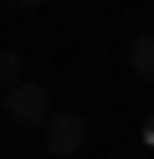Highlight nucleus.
I'll return each mask as SVG.
<instances>
[{
    "label": "nucleus",
    "instance_id": "f257e3e1",
    "mask_svg": "<svg viewBox=\"0 0 154 159\" xmlns=\"http://www.w3.org/2000/svg\"><path fill=\"white\" fill-rule=\"evenodd\" d=\"M5 113L16 118V123H31V128H36V123L51 118V98H46L41 82H16V87L5 93Z\"/></svg>",
    "mask_w": 154,
    "mask_h": 159
},
{
    "label": "nucleus",
    "instance_id": "39448f33",
    "mask_svg": "<svg viewBox=\"0 0 154 159\" xmlns=\"http://www.w3.org/2000/svg\"><path fill=\"white\" fill-rule=\"evenodd\" d=\"M16 11H41V0H10Z\"/></svg>",
    "mask_w": 154,
    "mask_h": 159
},
{
    "label": "nucleus",
    "instance_id": "7ed1b4c3",
    "mask_svg": "<svg viewBox=\"0 0 154 159\" xmlns=\"http://www.w3.org/2000/svg\"><path fill=\"white\" fill-rule=\"evenodd\" d=\"M128 67L144 77V82H154V36H133V46H128Z\"/></svg>",
    "mask_w": 154,
    "mask_h": 159
},
{
    "label": "nucleus",
    "instance_id": "f03ea898",
    "mask_svg": "<svg viewBox=\"0 0 154 159\" xmlns=\"http://www.w3.org/2000/svg\"><path fill=\"white\" fill-rule=\"evenodd\" d=\"M41 128H46V149H51L57 159L77 154V149H82V139H87V123H82L77 113H51Z\"/></svg>",
    "mask_w": 154,
    "mask_h": 159
},
{
    "label": "nucleus",
    "instance_id": "423d86ee",
    "mask_svg": "<svg viewBox=\"0 0 154 159\" xmlns=\"http://www.w3.org/2000/svg\"><path fill=\"white\" fill-rule=\"evenodd\" d=\"M144 139H149V144H154V118H149V128H144Z\"/></svg>",
    "mask_w": 154,
    "mask_h": 159
},
{
    "label": "nucleus",
    "instance_id": "20e7f679",
    "mask_svg": "<svg viewBox=\"0 0 154 159\" xmlns=\"http://www.w3.org/2000/svg\"><path fill=\"white\" fill-rule=\"evenodd\" d=\"M0 82H10V87L21 82V57L16 52H0Z\"/></svg>",
    "mask_w": 154,
    "mask_h": 159
}]
</instances>
